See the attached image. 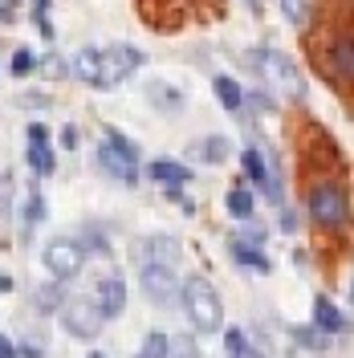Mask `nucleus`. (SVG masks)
Here are the masks:
<instances>
[{"label": "nucleus", "mask_w": 354, "mask_h": 358, "mask_svg": "<svg viewBox=\"0 0 354 358\" xmlns=\"http://www.w3.org/2000/svg\"><path fill=\"white\" fill-rule=\"evenodd\" d=\"M322 66L330 69L334 82L354 86V33H338V37L326 45V57H322Z\"/></svg>", "instance_id": "9"}, {"label": "nucleus", "mask_w": 354, "mask_h": 358, "mask_svg": "<svg viewBox=\"0 0 354 358\" xmlns=\"http://www.w3.org/2000/svg\"><path fill=\"white\" fill-rule=\"evenodd\" d=\"M41 261H45V268H49L53 281H73V277L82 273V265H86V252H82V245H73V241H66V236H57V241L45 245Z\"/></svg>", "instance_id": "5"}, {"label": "nucleus", "mask_w": 354, "mask_h": 358, "mask_svg": "<svg viewBox=\"0 0 354 358\" xmlns=\"http://www.w3.org/2000/svg\"><path fill=\"white\" fill-rule=\"evenodd\" d=\"M313 326H318L322 334H342L351 322H346V313L338 310L330 297H313Z\"/></svg>", "instance_id": "12"}, {"label": "nucleus", "mask_w": 354, "mask_h": 358, "mask_svg": "<svg viewBox=\"0 0 354 358\" xmlns=\"http://www.w3.org/2000/svg\"><path fill=\"white\" fill-rule=\"evenodd\" d=\"M306 208H310V220L326 232H342L351 228V196L338 179H318L306 196Z\"/></svg>", "instance_id": "1"}, {"label": "nucleus", "mask_w": 354, "mask_h": 358, "mask_svg": "<svg viewBox=\"0 0 354 358\" xmlns=\"http://www.w3.org/2000/svg\"><path fill=\"white\" fill-rule=\"evenodd\" d=\"M143 66V53L134 49V45H111V49H102V73H98V86H118V82H127L134 69Z\"/></svg>", "instance_id": "7"}, {"label": "nucleus", "mask_w": 354, "mask_h": 358, "mask_svg": "<svg viewBox=\"0 0 354 358\" xmlns=\"http://www.w3.org/2000/svg\"><path fill=\"white\" fill-rule=\"evenodd\" d=\"M66 330L73 338H82V342H90V338L102 334V322H106V313L98 310V301L94 297H73V301H66Z\"/></svg>", "instance_id": "6"}, {"label": "nucleus", "mask_w": 354, "mask_h": 358, "mask_svg": "<svg viewBox=\"0 0 354 358\" xmlns=\"http://www.w3.org/2000/svg\"><path fill=\"white\" fill-rule=\"evenodd\" d=\"M167 355H171V338L163 334V330H151L147 342H143V350L134 358H167Z\"/></svg>", "instance_id": "22"}, {"label": "nucleus", "mask_w": 354, "mask_h": 358, "mask_svg": "<svg viewBox=\"0 0 354 358\" xmlns=\"http://www.w3.org/2000/svg\"><path fill=\"white\" fill-rule=\"evenodd\" d=\"M98 310L106 313V317H118L122 306H127V285H122V277H106L102 285H98Z\"/></svg>", "instance_id": "13"}, {"label": "nucleus", "mask_w": 354, "mask_h": 358, "mask_svg": "<svg viewBox=\"0 0 354 358\" xmlns=\"http://www.w3.org/2000/svg\"><path fill=\"white\" fill-rule=\"evenodd\" d=\"M224 203H228V212H232L236 220H253V212H257V200H253V192H248V187H232Z\"/></svg>", "instance_id": "20"}, {"label": "nucleus", "mask_w": 354, "mask_h": 358, "mask_svg": "<svg viewBox=\"0 0 354 358\" xmlns=\"http://www.w3.org/2000/svg\"><path fill=\"white\" fill-rule=\"evenodd\" d=\"M29 167H33L37 176H53V171H57V159H53L49 143H45V127L41 122L29 127Z\"/></svg>", "instance_id": "10"}, {"label": "nucleus", "mask_w": 354, "mask_h": 358, "mask_svg": "<svg viewBox=\"0 0 354 358\" xmlns=\"http://www.w3.org/2000/svg\"><path fill=\"white\" fill-rule=\"evenodd\" d=\"M241 241H248V245L261 248V245H265V228H261L257 220H248V224H244V236H241Z\"/></svg>", "instance_id": "29"}, {"label": "nucleus", "mask_w": 354, "mask_h": 358, "mask_svg": "<svg viewBox=\"0 0 354 358\" xmlns=\"http://www.w3.org/2000/svg\"><path fill=\"white\" fill-rule=\"evenodd\" d=\"M62 143H66V147H78V131H73V127H66V131H62Z\"/></svg>", "instance_id": "35"}, {"label": "nucleus", "mask_w": 354, "mask_h": 358, "mask_svg": "<svg viewBox=\"0 0 354 358\" xmlns=\"http://www.w3.org/2000/svg\"><path fill=\"white\" fill-rule=\"evenodd\" d=\"M241 167H244V176L253 179L257 187H269V179H273V171L265 167V159H261V151H257V147H244Z\"/></svg>", "instance_id": "18"}, {"label": "nucleus", "mask_w": 354, "mask_h": 358, "mask_svg": "<svg viewBox=\"0 0 354 358\" xmlns=\"http://www.w3.org/2000/svg\"><path fill=\"white\" fill-rule=\"evenodd\" d=\"M0 358H21V355H17V346H13L4 334H0Z\"/></svg>", "instance_id": "34"}, {"label": "nucleus", "mask_w": 354, "mask_h": 358, "mask_svg": "<svg viewBox=\"0 0 354 358\" xmlns=\"http://www.w3.org/2000/svg\"><path fill=\"white\" fill-rule=\"evenodd\" d=\"M41 69L49 73V78H62V73H66V66H62L57 57H45V62H41Z\"/></svg>", "instance_id": "32"}, {"label": "nucleus", "mask_w": 354, "mask_h": 358, "mask_svg": "<svg viewBox=\"0 0 354 358\" xmlns=\"http://www.w3.org/2000/svg\"><path fill=\"white\" fill-rule=\"evenodd\" d=\"M281 13L289 24H306V0H281Z\"/></svg>", "instance_id": "28"}, {"label": "nucleus", "mask_w": 354, "mask_h": 358, "mask_svg": "<svg viewBox=\"0 0 354 358\" xmlns=\"http://www.w3.org/2000/svg\"><path fill=\"white\" fill-rule=\"evenodd\" d=\"M73 73L90 82V86H98V73H102V49H82L78 57H73Z\"/></svg>", "instance_id": "17"}, {"label": "nucleus", "mask_w": 354, "mask_h": 358, "mask_svg": "<svg viewBox=\"0 0 354 358\" xmlns=\"http://www.w3.org/2000/svg\"><path fill=\"white\" fill-rule=\"evenodd\" d=\"M147 176L155 179V183H167V187H179V183H187V179H192V171H187L183 163H176V159H155V163L147 167Z\"/></svg>", "instance_id": "15"}, {"label": "nucleus", "mask_w": 354, "mask_h": 358, "mask_svg": "<svg viewBox=\"0 0 354 358\" xmlns=\"http://www.w3.org/2000/svg\"><path fill=\"white\" fill-rule=\"evenodd\" d=\"M183 310L192 317V326L204 330V334H216L224 330V306H220V293L208 277H187L183 281Z\"/></svg>", "instance_id": "2"}, {"label": "nucleus", "mask_w": 354, "mask_h": 358, "mask_svg": "<svg viewBox=\"0 0 354 358\" xmlns=\"http://www.w3.org/2000/svg\"><path fill=\"white\" fill-rule=\"evenodd\" d=\"M41 216H45L41 192H37V187H29V192H24V241H29V228L41 220Z\"/></svg>", "instance_id": "23"}, {"label": "nucleus", "mask_w": 354, "mask_h": 358, "mask_svg": "<svg viewBox=\"0 0 354 358\" xmlns=\"http://www.w3.org/2000/svg\"><path fill=\"white\" fill-rule=\"evenodd\" d=\"M199 151H204V159H208V163H224V155H228V138H224V134H212Z\"/></svg>", "instance_id": "26"}, {"label": "nucleus", "mask_w": 354, "mask_h": 358, "mask_svg": "<svg viewBox=\"0 0 354 358\" xmlns=\"http://www.w3.org/2000/svg\"><path fill=\"white\" fill-rule=\"evenodd\" d=\"M37 66H41V62H37V53H33V49H17V53H13V62H8L13 78H24V73H33Z\"/></svg>", "instance_id": "25"}, {"label": "nucleus", "mask_w": 354, "mask_h": 358, "mask_svg": "<svg viewBox=\"0 0 354 358\" xmlns=\"http://www.w3.org/2000/svg\"><path fill=\"white\" fill-rule=\"evenodd\" d=\"M212 90H216V98H220V106L224 110H241V102H244V94H241V86H236V82H232V78H216V82H212Z\"/></svg>", "instance_id": "21"}, {"label": "nucleus", "mask_w": 354, "mask_h": 358, "mask_svg": "<svg viewBox=\"0 0 354 358\" xmlns=\"http://www.w3.org/2000/svg\"><path fill=\"white\" fill-rule=\"evenodd\" d=\"M310 330H313V326H306V330H297V338H302L306 346H313V350H322V346L330 342V334H310Z\"/></svg>", "instance_id": "30"}, {"label": "nucleus", "mask_w": 354, "mask_h": 358, "mask_svg": "<svg viewBox=\"0 0 354 358\" xmlns=\"http://www.w3.org/2000/svg\"><path fill=\"white\" fill-rule=\"evenodd\" d=\"M224 355L228 358H265L248 338L241 334V330H224Z\"/></svg>", "instance_id": "19"}, {"label": "nucleus", "mask_w": 354, "mask_h": 358, "mask_svg": "<svg viewBox=\"0 0 354 358\" xmlns=\"http://www.w3.org/2000/svg\"><path fill=\"white\" fill-rule=\"evenodd\" d=\"M232 261H236L241 268H253V273H261V277H265V273H273L269 257H265V252H261L257 245H248V241H232Z\"/></svg>", "instance_id": "14"}, {"label": "nucleus", "mask_w": 354, "mask_h": 358, "mask_svg": "<svg viewBox=\"0 0 354 358\" xmlns=\"http://www.w3.org/2000/svg\"><path fill=\"white\" fill-rule=\"evenodd\" d=\"M98 163H102L106 176L122 179V183L139 179V151H134L131 138H122L118 131H106V143L98 147Z\"/></svg>", "instance_id": "4"}, {"label": "nucleus", "mask_w": 354, "mask_h": 358, "mask_svg": "<svg viewBox=\"0 0 354 358\" xmlns=\"http://www.w3.org/2000/svg\"><path fill=\"white\" fill-rule=\"evenodd\" d=\"M37 306H41L45 313L62 310V306H66V293H62V281H53V285H45V289H37Z\"/></svg>", "instance_id": "24"}, {"label": "nucleus", "mask_w": 354, "mask_h": 358, "mask_svg": "<svg viewBox=\"0 0 354 358\" xmlns=\"http://www.w3.org/2000/svg\"><path fill=\"white\" fill-rule=\"evenodd\" d=\"M8 212H13V176L4 171L0 176V220H8Z\"/></svg>", "instance_id": "27"}, {"label": "nucleus", "mask_w": 354, "mask_h": 358, "mask_svg": "<svg viewBox=\"0 0 354 358\" xmlns=\"http://www.w3.org/2000/svg\"><path fill=\"white\" fill-rule=\"evenodd\" d=\"M179 261V245L167 236H151L139 245V265H176Z\"/></svg>", "instance_id": "11"}, {"label": "nucleus", "mask_w": 354, "mask_h": 358, "mask_svg": "<svg viewBox=\"0 0 354 358\" xmlns=\"http://www.w3.org/2000/svg\"><path fill=\"white\" fill-rule=\"evenodd\" d=\"M37 4V24H41V33L45 37H53V29H49V21H45V8H49V0H33Z\"/></svg>", "instance_id": "31"}, {"label": "nucleus", "mask_w": 354, "mask_h": 358, "mask_svg": "<svg viewBox=\"0 0 354 358\" xmlns=\"http://www.w3.org/2000/svg\"><path fill=\"white\" fill-rule=\"evenodd\" d=\"M248 66L261 69V78H265L281 98H289V102H302V98H306V78L297 73V66H293L289 57L273 53V49H257V53H248Z\"/></svg>", "instance_id": "3"}, {"label": "nucleus", "mask_w": 354, "mask_h": 358, "mask_svg": "<svg viewBox=\"0 0 354 358\" xmlns=\"http://www.w3.org/2000/svg\"><path fill=\"white\" fill-rule=\"evenodd\" d=\"M281 228H285V232H297V216H293L289 208H281Z\"/></svg>", "instance_id": "33"}, {"label": "nucleus", "mask_w": 354, "mask_h": 358, "mask_svg": "<svg viewBox=\"0 0 354 358\" xmlns=\"http://www.w3.org/2000/svg\"><path fill=\"white\" fill-rule=\"evenodd\" d=\"M139 277H143V293L155 306H176V293H183L176 285V265H139Z\"/></svg>", "instance_id": "8"}, {"label": "nucleus", "mask_w": 354, "mask_h": 358, "mask_svg": "<svg viewBox=\"0 0 354 358\" xmlns=\"http://www.w3.org/2000/svg\"><path fill=\"white\" fill-rule=\"evenodd\" d=\"M147 98H151V106H159V110H167V114H176L183 106V94L176 86H167V82H151L147 86Z\"/></svg>", "instance_id": "16"}, {"label": "nucleus", "mask_w": 354, "mask_h": 358, "mask_svg": "<svg viewBox=\"0 0 354 358\" xmlns=\"http://www.w3.org/2000/svg\"><path fill=\"white\" fill-rule=\"evenodd\" d=\"M90 358H106V355H90Z\"/></svg>", "instance_id": "36"}]
</instances>
